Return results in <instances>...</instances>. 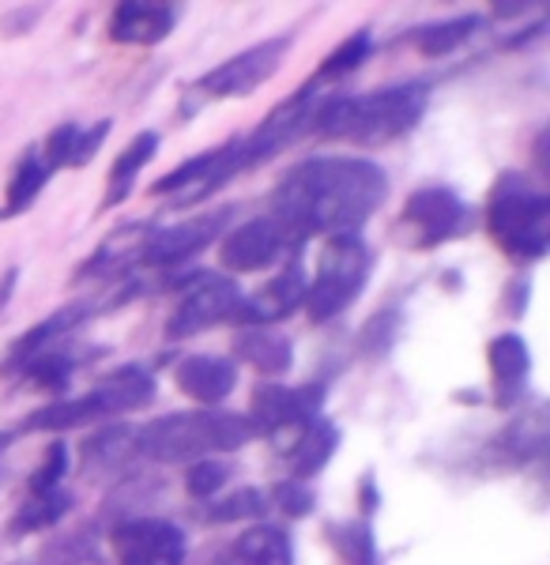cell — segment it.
Wrapping results in <instances>:
<instances>
[{"label": "cell", "mask_w": 550, "mask_h": 565, "mask_svg": "<svg viewBox=\"0 0 550 565\" xmlns=\"http://www.w3.org/2000/svg\"><path fill=\"white\" fill-rule=\"evenodd\" d=\"M133 449H136V430H128V426H106V430H98L95 437L84 441V463L87 468H114Z\"/></svg>", "instance_id": "obj_33"}, {"label": "cell", "mask_w": 550, "mask_h": 565, "mask_svg": "<svg viewBox=\"0 0 550 565\" xmlns=\"http://www.w3.org/2000/svg\"><path fill=\"white\" fill-rule=\"evenodd\" d=\"M68 479V445L61 437H53L45 445V457L39 468L27 479V494H50V490H61V482Z\"/></svg>", "instance_id": "obj_34"}, {"label": "cell", "mask_w": 550, "mask_h": 565, "mask_svg": "<svg viewBox=\"0 0 550 565\" xmlns=\"http://www.w3.org/2000/svg\"><path fill=\"white\" fill-rule=\"evenodd\" d=\"M173 385H178L192 404L219 407L237 388V366L223 354H186L173 366Z\"/></svg>", "instance_id": "obj_17"}, {"label": "cell", "mask_w": 550, "mask_h": 565, "mask_svg": "<svg viewBox=\"0 0 550 565\" xmlns=\"http://www.w3.org/2000/svg\"><path fill=\"white\" fill-rule=\"evenodd\" d=\"M287 53H290L287 34H283V39L256 42L250 50L226 57L223 65H215L212 72H204V76L186 90V98L192 95L197 103H223V98L253 95L256 87H264L275 72H279V65L287 61Z\"/></svg>", "instance_id": "obj_9"}, {"label": "cell", "mask_w": 550, "mask_h": 565, "mask_svg": "<svg viewBox=\"0 0 550 565\" xmlns=\"http://www.w3.org/2000/svg\"><path fill=\"white\" fill-rule=\"evenodd\" d=\"M151 226L148 223H128L121 226L117 234H109V238L98 245L95 253L87 257L84 268L76 271V279H114L128 271L133 264H140V249L144 242H148Z\"/></svg>", "instance_id": "obj_23"}, {"label": "cell", "mask_w": 550, "mask_h": 565, "mask_svg": "<svg viewBox=\"0 0 550 565\" xmlns=\"http://www.w3.org/2000/svg\"><path fill=\"white\" fill-rule=\"evenodd\" d=\"M264 513H268V498H264V490L245 487V490H234V494L204 501L200 521L204 524H237V521H261Z\"/></svg>", "instance_id": "obj_32"}, {"label": "cell", "mask_w": 550, "mask_h": 565, "mask_svg": "<svg viewBox=\"0 0 550 565\" xmlns=\"http://www.w3.org/2000/svg\"><path fill=\"white\" fill-rule=\"evenodd\" d=\"M242 287L231 276H212V271H200L189 282V290L181 295V302L173 306L167 317V340H192V335L208 332L219 324H234L237 309H242Z\"/></svg>", "instance_id": "obj_10"}, {"label": "cell", "mask_w": 550, "mask_h": 565, "mask_svg": "<svg viewBox=\"0 0 550 565\" xmlns=\"http://www.w3.org/2000/svg\"><path fill=\"white\" fill-rule=\"evenodd\" d=\"M396 242L408 249L423 253L467 234V204L448 185L415 189L400 207L396 218Z\"/></svg>", "instance_id": "obj_8"}, {"label": "cell", "mask_w": 550, "mask_h": 565, "mask_svg": "<svg viewBox=\"0 0 550 565\" xmlns=\"http://www.w3.org/2000/svg\"><path fill=\"white\" fill-rule=\"evenodd\" d=\"M487 366L494 377V404L517 407L531 377V351L528 340L517 332H501L487 343Z\"/></svg>", "instance_id": "obj_19"}, {"label": "cell", "mask_w": 550, "mask_h": 565, "mask_svg": "<svg viewBox=\"0 0 550 565\" xmlns=\"http://www.w3.org/2000/svg\"><path fill=\"white\" fill-rule=\"evenodd\" d=\"M370 53H373V34L370 31H355L351 39H343L332 53H328L325 61H320L309 84L320 90V87L336 84V79L351 76V72H359L366 61H370Z\"/></svg>", "instance_id": "obj_31"}, {"label": "cell", "mask_w": 550, "mask_h": 565, "mask_svg": "<svg viewBox=\"0 0 550 565\" xmlns=\"http://www.w3.org/2000/svg\"><path fill=\"white\" fill-rule=\"evenodd\" d=\"M109 551L117 565H186V527L159 516H133L109 532Z\"/></svg>", "instance_id": "obj_13"}, {"label": "cell", "mask_w": 550, "mask_h": 565, "mask_svg": "<svg viewBox=\"0 0 550 565\" xmlns=\"http://www.w3.org/2000/svg\"><path fill=\"white\" fill-rule=\"evenodd\" d=\"M8 445H12V434H0V452H4Z\"/></svg>", "instance_id": "obj_41"}, {"label": "cell", "mask_w": 550, "mask_h": 565, "mask_svg": "<svg viewBox=\"0 0 550 565\" xmlns=\"http://www.w3.org/2000/svg\"><path fill=\"white\" fill-rule=\"evenodd\" d=\"M487 234L512 264H536L550 249V196L525 174H501L487 196Z\"/></svg>", "instance_id": "obj_4"}, {"label": "cell", "mask_w": 550, "mask_h": 565, "mask_svg": "<svg viewBox=\"0 0 550 565\" xmlns=\"http://www.w3.org/2000/svg\"><path fill=\"white\" fill-rule=\"evenodd\" d=\"M373 271V249L362 242V234H336L325 242L317 257V271L306 287V302L302 309L309 313L314 324H328L343 309L355 306L362 295L366 279Z\"/></svg>", "instance_id": "obj_6"}, {"label": "cell", "mask_w": 550, "mask_h": 565, "mask_svg": "<svg viewBox=\"0 0 550 565\" xmlns=\"http://www.w3.org/2000/svg\"><path fill=\"white\" fill-rule=\"evenodd\" d=\"M328 540L343 554L347 565H373L378 546H373V532L366 524H332L328 527Z\"/></svg>", "instance_id": "obj_36"}, {"label": "cell", "mask_w": 550, "mask_h": 565, "mask_svg": "<svg viewBox=\"0 0 550 565\" xmlns=\"http://www.w3.org/2000/svg\"><path fill=\"white\" fill-rule=\"evenodd\" d=\"M268 505H279L283 516H290V521H302V516L314 513V490H309V482L283 479V482H275V487H272Z\"/></svg>", "instance_id": "obj_37"}, {"label": "cell", "mask_w": 550, "mask_h": 565, "mask_svg": "<svg viewBox=\"0 0 550 565\" xmlns=\"http://www.w3.org/2000/svg\"><path fill=\"white\" fill-rule=\"evenodd\" d=\"M290 558H295V546L283 527L253 524L215 554V565H290Z\"/></svg>", "instance_id": "obj_20"}, {"label": "cell", "mask_w": 550, "mask_h": 565, "mask_svg": "<svg viewBox=\"0 0 550 565\" xmlns=\"http://www.w3.org/2000/svg\"><path fill=\"white\" fill-rule=\"evenodd\" d=\"M109 129H114V121H109V117H103L98 125H91V129H80L76 121L57 125V129L45 136V143H42L45 162H50L53 170H64V167L84 170L87 162L98 154V148L106 143Z\"/></svg>", "instance_id": "obj_21"}, {"label": "cell", "mask_w": 550, "mask_h": 565, "mask_svg": "<svg viewBox=\"0 0 550 565\" xmlns=\"http://www.w3.org/2000/svg\"><path fill=\"white\" fill-rule=\"evenodd\" d=\"M320 90L314 84H302L295 95L283 98L279 106L256 125L253 132L234 136V174H250L261 162L275 159L279 151H287L290 143L302 140L306 132H314V117L320 109Z\"/></svg>", "instance_id": "obj_7"}, {"label": "cell", "mask_w": 550, "mask_h": 565, "mask_svg": "<svg viewBox=\"0 0 550 565\" xmlns=\"http://www.w3.org/2000/svg\"><path fill=\"white\" fill-rule=\"evenodd\" d=\"M155 154H159V132H151V129L136 132L133 140H128V148L114 159V167H109L106 200L98 204V212H109V207L125 204V196L133 193V185H136V178H140V170L148 167Z\"/></svg>", "instance_id": "obj_26"}, {"label": "cell", "mask_w": 550, "mask_h": 565, "mask_svg": "<svg viewBox=\"0 0 550 565\" xmlns=\"http://www.w3.org/2000/svg\"><path fill=\"white\" fill-rule=\"evenodd\" d=\"M547 437H550L547 412L536 404V407H528L517 423L498 434V445H501V452L512 460H539L547 452Z\"/></svg>", "instance_id": "obj_30"}, {"label": "cell", "mask_w": 550, "mask_h": 565, "mask_svg": "<svg viewBox=\"0 0 550 565\" xmlns=\"http://www.w3.org/2000/svg\"><path fill=\"white\" fill-rule=\"evenodd\" d=\"M389 196V174L370 159L336 154V159L298 162L272 193V218L295 245L309 238L359 234L370 215L381 212Z\"/></svg>", "instance_id": "obj_1"}, {"label": "cell", "mask_w": 550, "mask_h": 565, "mask_svg": "<svg viewBox=\"0 0 550 565\" xmlns=\"http://www.w3.org/2000/svg\"><path fill=\"white\" fill-rule=\"evenodd\" d=\"M91 309H95L91 302H72V306L57 309V313L42 317L39 324L27 328V332L20 335V340H15L12 348H8L4 362H0V370H4V377H15V373H20L31 359H39L42 351H50V348H57V343L68 340V335L87 321Z\"/></svg>", "instance_id": "obj_16"}, {"label": "cell", "mask_w": 550, "mask_h": 565, "mask_svg": "<svg viewBox=\"0 0 550 565\" xmlns=\"http://www.w3.org/2000/svg\"><path fill=\"white\" fill-rule=\"evenodd\" d=\"M430 109V87L419 79L389 84L366 95L325 98L314 117V132L325 140L359 143V148H381V143L403 140L423 125Z\"/></svg>", "instance_id": "obj_2"}, {"label": "cell", "mask_w": 550, "mask_h": 565, "mask_svg": "<svg viewBox=\"0 0 550 565\" xmlns=\"http://www.w3.org/2000/svg\"><path fill=\"white\" fill-rule=\"evenodd\" d=\"M362 509H366V513H373V509H378V490H373V476L362 479Z\"/></svg>", "instance_id": "obj_40"}, {"label": "cell", "mask_w": 550, "mask_h": 565, "mask_svg": "<svg viewBox=\"0 0 550 565\" xmlns=\"http://www.w3.org/2000/svg\"><path fill=\"white\" fill-rule=\"evenodd\" d=\"M256 430L245 415L223 407H197V412H170L151 418L136 430V452L155 463H197L208 457L242 449Z\"/></svg>", "instance_id": "obj_3"}, {"label": "cell", "mask_w": 550, "mask_h": 565, "mask_svg": "<svg viewBox=\"0 0 550 565\" xmlns=\"http://www.w3.org/2000/svg\"><path fill=\"white\" fill-rule=\"evenodd\" d=\"M72 505H76V498L68 494V490H50V494H27V501L20 509H15L12 524H8V532L20 540V535H34V532H45V527L61 524L64 516L72 513Z\"/></svg>", "instance_id": "obj_28"}, {"label": "cell", "mask_w": 550, "mask_h": 565, "mask_svg": "<svg viewBox=\"0 0 550 565\" xmlns=\"http://www.w3.org/2000/svg\"><path fill=\"white\" fill-rule=\"evenodd\" d=\"M84 359H87V354H80L76 348H64V343H57V348L42 351L39 359L27 362L15 377H27V385H31V388H42V392L61 396V392L72 385V373H76V366Z\"/></svg>", "instance_id": "obj_27"}, {"label": "cell", "mask_w": 550, "mask_h": 565, "mask_svg": "<svg viewBox=\"0 0 550 565\" xmlns=\"http://www.w3.org/2000/svg\"><path fill=\"white\" fill-rule=\"evenodd\" d=\"M234 354L242 362H250L256 373L264 377H283L295 366V348H290L287 335L272 332V328H242L234 335Z\"/></svg>", "instance_id": "obj_25"}, {"label": "cell", "mask_w": 550, "mask_h": 565, "mask_svg": "<svg viewBox=\"0 0 550 565\" xmlns=\"http://www.w3.org/2000/svg\"><path fill=\"white\" fill-rule=\"evenodd\" d=\"M306 268H302L298 253L287 257V268H279V276L272 282H264L256 295H245L242 298V309H237L234 324H245V328H268L275 321H287L295 309H302L306 302Z\"/></svg>", "instance_id": "obj_15"}, {"label": "cell", "mask_w": 550, "mask_h": 565, "mask_svg": "<svg viewBox=\"0 0 550 565\" xmlns=\"http://www.w3.org/2000/svg\"><path fill=\"white\" fill-rule=\"evenodd\" d=\"M87 558H91V554H87V551H80V543H76V540H64V543L45 546L42 558L34 562V565H84Z\"/></svg>", "instance_id": "obj_38"}, {"label": "cell", "mask_w": 550, "mask_h": 565, "mask_svg": "<svg viewBox=\"0 0 550 565\" xmlns=\"http://www.w3.org/2000/svg\"><path fill=\"white\" fill-rule=\"evenodd\" d=\"M155 399V377L144 366H121L106 373L95 388H87L84 396L57 399L50 407H39L23 423V430H42V434H68L76 426L103 423V418L136 412V407H148Z\"/></svg>", "instance_id": "obj_5"}, {"label": "cell", "mask_w": 550, "mask_h": 565, "mask_svg": "<svg viewBox=\"0 0 550 565\" xmlns=\"http://www.w3.org/2000/svg\"><path fill=\"white\" fill-rule=\"evenodd\" d=\"M231 215V207H215V212L186 218L178 226H151L148 242L140 249V264L155 271H178L181 264H189L197 253H204L208 245L223 238Z\"/></svg>", "instance_id": "obj_12"}, {"label": "cell", "mask_w": 550, "mask_h": 565, "mask_svg": "<svg viewBox=\"0 0 550 565\" xmlns=\"http://www.w3.org/2000/svg\"><path fill=\"white\" fill-rule=\"evenodd\" d=\"M339 449V430L328 418H314L309 426H302L295 434V445L287 449V463H290V479L309 482L314 476L325 471V463L336 457Z\"/></svg>", "instance_id": "obj_24"}, {"label": "cell", "mask_w": 550, "mask_h": 565, "mask_svg": "<svg viewBox=\"0 0 550 565\" xmlns=\"http://www.w3.org/2000/svg\"><path fill=\"white\" fill-rule=\"evenodd\" d=\"M479 26H483L479 15H448V20L419 26V31L411 34V42H415V50L423 53V57H448V53L461 50Z\"/></svg>", "instance_id": "obj_29"}, {"label": "cell", "mask_w": 550, "mask_h": 565, "mask_svg": "<svg viewBox=\"0 0 550 565\" xmlns=\"http://www.w3.org/2000/svg\"><path fill=\"white\" fill-rule=\"evenodd\" d=\"M15 279H20V268H8V271H0V313H4V306L12 302Z\"/></svg>", "instance_id": "obj_39"}, {"label": "cell", "mask_w": 550, "mask_h": 565, "mask_svg": "<svg viewBox=\"0 0 550 565\" xmlns=\"http://www.w3.org/2000/svg\"><path fill=\"white\" fill-rule=\"evenodd\" d=\"M178 4H155V0H128L109 15V39L121 45H159L178 26Z\"/></svg>", "instance_id": "obj_18"}, {"label": "cell", "mask_w": 550, "mask_h": 565, "mask_svg": "<svg viewBox=\"0 0 550 565\" xmlns=\"http://www.w3.org/2000/svg\"><path fill=\"white\" fill-rule=\"evenodd\" d=\"M328 399V381H306V385H279L268 381L253 392L250 404V426L256 434H287L302 430L314 418H320V407Z\"/></svg>", "instance_id": "obj_11"}, {"label": "cell", "mask_w": 550, "mask_h": 565, "mask_svg": "<svg viewBox=\"0 0 550 565\" xmlns=\"http://www.w3.org/2000/svg\"><path fill=\"white\" fill-rule=\"evenodd\" d=\"M231 463L226 460H219V457H208V460H197V463H189V471H186V494L189 498H197V501H212L219 490L231 482Z\"/></svg>", "instance_id": "obj_35"}, {"label": "cell", "mask_w": 550, "mask_h": 565, "mask_svg": "<svg viewBox=\"0 0 550 565\" xmlns=\"http://www.w3.org/2000/svg\"><path fill=\"white\" fill-rule=\"evenodd\" d=\"M53 174H57V170L45 162L39 143H34V148H27L20 159H15V170H12V178H8V185H4V200H0V223H4V218H15V215L31 212L34 200L45 193V185H50Z\"/></svg>", "instance_id": "obj_22"}, {"label": "cell", "mask_w": 550, "mask_h": 565, "mask_svg": "<svg viewBox=\"0 0 550 565\" xmlns=\"http://www.w3.org/2000/svg\"><path fill=\"white\" fill-rule=\"evenodd\" d=\"M302 249V245L290 242V234L275 223L272 215H256L250 223L234 226L223 242H219V264L234 276H250V271H264L272 268L275 260H283L290 253Z\"/></svg>", "instance_id": "obj_14"}]
</instances>
